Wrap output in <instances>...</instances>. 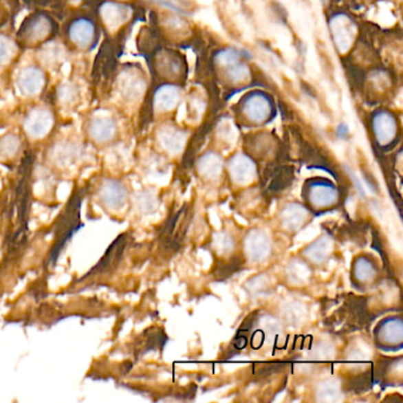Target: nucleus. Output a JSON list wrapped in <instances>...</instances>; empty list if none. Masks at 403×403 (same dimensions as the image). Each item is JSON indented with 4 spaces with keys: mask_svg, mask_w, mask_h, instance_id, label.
I'll use <instances>...</instances> for the list:
<instances>
[{
    "mask_svg": "<svg viewBox=\"0 0 403 403\" xmlns=\"http://www.w3.org/2000/svg\"><path fill=\"white\" fill-rule=\"evenodd\" d=\"M85 188L75 190L69 199L62 215H59L56 224L55 240L50 254L47 257V266H54L57 263L67 243L83 227V224L80 221V207L85 199Z\"/></svg>",
    "mask_w": 403,
    "mask_h": 403,
    "instance_id": "obj_1",
    "label": "nucleus"
},
{
    "mask_svg": "<svg viewBox=\"0 0 403 403\" xmlns=\"http://www.w3.org/2000/svg\"><path fill=\"white\" fill-rule=\"evenodd\" d=\"M56 31V21L47 12L36 11L21 23L17 41L23 47H41L55 36Z\"/></svg>",
    "mask_w": 403,
    "mask_h": 403,
    "instance_id": "obj_2",
    "label": "nucleus"
},
{
    "mask_svg": "<svg viewBox=\"0 0 403 403\" xmlns=\"http://www.w3.org/2000/svg\"><path fill=\"white\" fill-rule=\"evenodd\" d=\"M67 39L78 50H93L98 41V28L93 18L80 14L67 26Z\"/></svg>",
    "mask_w": 403,
    "mask_h": 403,
    "instance_id": "obj_3",
    "label": "nucleus"
},
{
    "mask_svg": "<svg viewBox=\"0 0 403 403\" xmlns=\"http://www.w3.org/2000/svg\"><path fill=\"white\" fill-rule=\"evenodd\" d=\"M34 157L31 154L23 159L21 167V177L16 187V206L18 210V220H19V230L28 232V221H29L30 189L29 177L32 169Z\"/></svg>",
    "mask_w": 403,
    "mask_h": 403,
    "instance_id": "obj_4",
    "label": "nucleus"
},
{
    "mask_svg": "<svg viewBox=\"0 0 403 403\" xmlns=\"http://www.w3.org/2000/svg\"><path fill=\"white\" fill-rule=\"evenodd\" d=\"M116 89L120 96L127 102H136L146 90V80L134 69H124L116 80Z\"/></svg>",
    "mask_w": 403,
    "mask_h": 403,
    "instance_id": "obj_5",
    "label": "nucleus"
},
{
    "mask_svg": "<svg viewBox=\"0 0 403 403\" xmlns=\"http://www.w3.org/2000/svg\"><path fill=\"white\" fill-rule=\"evenodd\" d=\"M54 124H55L54 113L42 107L31 110L24 121L25 131L32 139L45 138L50 133Z\"/></svg>",
    "mask_w": 403,
    "mask_h": 403,
    "instance_id": "obj_6",
    "label": "nucleus"
},
{
    "mask_svg": "<svg viewBox=\"0 0 403 403\" xmlns=\"http://www.w3.org/2000/svg\"><path fill=\"white\" fill-rule=\"evenodd\" d=\"M128 235L122 233L118 235L116 239L113 240L108 250L105 251V256L102 257L100 261L97 263L90 272L85 274V278L95 276V274H102V273L108 272L110 270L118 266V263L122 259L123 253L128 245Z\"/></svg>",
    "mask_w": 403,
    "mask_h": 403,
    "instance_id": "obj_7",
    "label": "nucleus"
},
{
    "mask_svg": "<svg viewBox=\"0 0 403 403\" xmlns=\"http://www.w3.org/2000/svg\"><path fill=\"white\" fill-rule=\"evenodd\" d=\"M188 207H182L177 215L171 218L168 223L166 224L164 232H162V243L168 248H177L182 241L189 225Z\"/></svg>",
    "mask_w": 403,
    "mask_h": 403,
    "instance_id": "obj_8",
    "label": "nucleus"
},
{
    "mask_svg": "<svg viewBox=\"0 0 403 403\" xmlns=\"http://www.w3.org/2000/svg\"><path fill=\"white\" fill-rule=\"evenodd\" d=\"M17 85L21 95L37 96L47 85V76L41 67H26L18 75Z\"/></svg>",
    "mask_w": 403,
    "mask_h": 403,
    "instance_id": "obj_9",
    "label": "nucleus"
},
{
    "mask_svg": "<svg viewBox=\"0 0 403 403\" xmlns=\"http://www.w3.org/2000/svg\"><path fill=\"white\" fill-rule=\"evenodd\" d=\"M330 29L337 49L340 52L349 50L356 36V25L353 21L345 14H338L330 21Z\"/></svg>",
    "mask_w": 403,
    "mask_h": 403,
    "instance_id": "obj_10",
    "label": "nucleus"
},
{
    "mask_svg": "<svg viewBox=\"0 0 403 403\" xmlns=\"http://www.w3.org/2000/svg\"><path fill=\"white\" fill-rule=\"evenodd\" d=\"M100 18L108 30H116L131 17V9L118 1H105L98 10Z\"/></svg>",
    "mask_w": 403,
    "mask_h": 403,
    "instance_id": "obj_11",
    "label": "nucleus"
},
{
    "mask_svg": "<svg viewBox=\"0 0 403 403\" xmlns=\"http://www.w3.org/2000/svg\"><path fill=\"white\" fill-rule=\"evenodd\" d=\"M116 131V122L108 116H97L88 124L89 136L96 142H108L115 136Z\"/></svg>",
    "mask_w": 403,
    "mask_h": 403,
    "instance_id": "obj_12",
    "label": "nucleus"
},
{
    "mask_svg": "<svg viewBox=\"0 0 403 403\" xmlns=\"http://www.w3.org/2000/svg\"><path fill=\"white\" fill-rule=\"evenodd\" d=\"M127 192L124 186L116 180H105L100 189V199L105 206L116 210L126 202Z\"/></svg>",
    "mask_w": 403,
    "mask_h": 403,
    "instance_id": "obj_13",
    "label": "nucleus"
},
{
    "mask_svg": "<svg viewBox=\"0 0 403 403\" xmlns=\"http://www.w3.org/2000/svg\"><path fill=\"white\" fill-rule=\"evenodd\" d=\"M271 105L269 100L261 95L248 97L244 105V113L253 122H264L270 116Z\"/></svg>",
    "mask_w": 403,
    "mask_h": 403,
    "instance_id": "obj_14",
    "label": "nucleus"
},
{
    "mask_svg": "<svg viewBox=\"0 0 403 403\" xmlns=\"http://www.w3.org/2000/svg\"><path fill=\"white\" fill-rule=\"evenodd\" d=\"M181 90L175 85H162L156 90L154 95V105L157 110L168 111L179 105Z\"/></svg>",
    "mask_w": 403,
    "mask_h": 403,
    "instance_id": "obj_15",
    "label": "nucleus"
},
{
    "mask_svg": "<svg viewBox=\"0 0 403 403\" xmlns=\"http://www.w3.org/2000/svg\"><path fill=\"white\" fill-rule=\"evenodd\" d=\"M374 131L380 142H391L396 133L394 116L388 113H378L374 118Z\"/></svg>",
    "mask_w": 403,
    "mask_h": 403,
    "instance_id": "obj_16",
    "label": "nucleus"
},
{
    "mask_svg": "<svg viewBox=\"0 0 403 403\" xmlns=\"http://www.w3.org/2000/svg\"><path fill=\"white\" fill-rule=\"evenodd\" d=\"M159 141L164 146V149L172 153H177L180 151L185 144L186 134L174 127H164L160 131Z\"/></svg>",
    "mask_w": 403,
    "mask_h": 403,
    "instance_id": "obj_17",
    "label": "nucleus"
},
{
    "mask_svg": "<svg viewBox=\"0 0 403 403\" xmlns=\"http://www.w3.org/2000/svg\"><path fill=\"white\" fill-rule=\"evenodd\" d=\"M231 171L232 175L238 181H248L254 175V166L246 156L238 155L232 159Z\"/></svg>",
    "mask_w": 403,
    "mask_h": 403,
    "instance_id": "obj_18",
    "label": "nucleus"
},
{
    "mask_svg": "<svg viewBox=\"0 0 403 403\" xmlns=\"http://www.w3.org/2000/svg\"><path fill=\"white\" fill-rule=\"evenodd\" d=\"M199 167L202 169L204 174H206L208 177H215L218 175L221 169V160L218 155L215 154H207L200 160Z\"/></svg>",
    "mask_w": 403,
    "mask_h": 403,
    "instance_id": "obj_19",
    "label": "nucleus"
},
{
    "mask_svg": "<svg viewBox=\"0 0 403 403\" xmlns=\"http://www.w3.org/2000/svg\"><path fill=\"white\" fill-rule=\"evenodd\" d=\"M16 44L6 37L4 34H0V67L9 64L16 55Z\"/></svg>",
    "mask_w": 403,
    "mask_h": 403,
    "instance_id": "obj_20",
    "label": "nucleus"
},
{
    "mask_svg": "<svg viewBox=\"0 0 403 403\" xmlns=\"http://www.w3.org/2000/svg\"><path fill=\"white\" fill-rule=\"evenodd\" d=\"M19 146H21V141L16 135H6L0 140V155L5 157L16 155Z\"/></svg>",
    "mask_w": 403,
    "mask_h": 403,
    "instance_id": "obj_21",
    "label": "nucleus"
},
{
    "mask_svg": "<svg viewBox=\"0 0 403 403\" xmlns=\"http://www.w3.org/2000/svg\"><path fill=\"white\" fill-rule=\"evenodd\" d=\"M227 75L233 82H243L248 78L250 70L245 64H233L231 67H227Z\"/></svg>",
    "mask_w": 403,
    "mask_h": 403,
    "instance_id": "obj_22",
    "label": "nucleus"
},
{
    "mask_svg": "<svg viewBox=\"0 0 403 403\" xmlns=\"http://www.w3.org/2000/svg\"><path fill=\"white\" fill-rule=\"evenodd\" d=\"M217 61H218V63L220 64V65H223V67H231L233 64L239 63V52L233 50V49L221 51V52L217 56Z\"/></svg>",
    "mask_w": 403,
    "mask_h": 403,
    "instance_id": "obj_23",
    "label": "nucleus"
},
{
    "mask_svg": "<svg viewBox=\"0 0 403 403\" xmlns=\"http://www.w3.org/2000/svg\"><path fill=\"white\" fill-rule=\"evenodd\" d=\"M76 96H77V89L76 85L72 83H65L57 89V98L63 103H72Z\"/></svg>",
    "mask_w": 403,
    "mask_h": 403,
    "instance_id": "obj_24",
    "label": "nucleus"
},
{
    "mask_svg": "<svg viewBox=\"0 0 403 403\" xmlns=\"http://www.w3.org/2000/svg\"><path fill=\"white\" fill-rule=\"evenodd\" d=\"M338 134L340 135V136H345V134H347V133H348V127L345 126V124H340V127H338Z\"/></svg>",
    "mask_w": 403,
    "mask_h": 403,
    "instance_id": "obj_25",
    "label": "nucleus"
},
{
    "mask_svg": "<svg viewBox=\"0 0 403 403\" xmlns=\"http://www.w3.org/2000/svg\"><path fill=\"white\" fill-rule=\"evenodd\" d=\"M324 3H325V1H327V0H323Z\"/></svg>",
    "mask_w": 403,
    "mask_h": 403,
    "instance_id": "obj_26",
    "label": "nucleus"
}]
</instances>
